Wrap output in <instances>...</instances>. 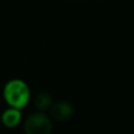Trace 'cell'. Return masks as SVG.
<instances>
[{
	"label": "cell",
	"instance_id": "1",
	"mask_svg": "<svg viewBox=\"0 0 134 134\" xmlns=\"http://www.w3.org/2000/svg\"><path fill=\"white\" fill-rule=\"evenodd\" d=\"M4 99L12 108L21 109L30 101V88L23 80H11L4 88Z\"/></svg>",
	"mask_w": 134,
	"mask_h": 134
},
{
	"label": "cell",
	"instance_id": "2",
	"mask_svg": "<svg viewBox=\"0 0 134 134\" xmlns=\"http://www.w3.org/2000/svg\"><path fill=\"white\" fill-rule=\"evenodd\" d=\"M53 125L51 118L44 112H35L26 118L24 122L25 134H52Z\"/></svg>",
	"mask_w": 134,
	"mask_h": 134
},
{
	"label": "cell",
	"instance_id": "3",
	"mask_svg": "<svg viewBox=\"0 0 134 134\" xmlns=\"http://www.w3.org/2000/svg\"><path fill=\"white\" fill-rule=\"evenodd\" d=\"M49 118L59 122H66L71 120L74 115V107L71 102L61 100V101L53 102L49 107Z\"/></svg>",
	"mask_w": 134,
	"mask_h": 134
},
{
	"label": "cell",
	"instance_id": "4",
	"mask_svg": "<svg viewBox=\"0 0 134 134\" xmlns=\"http://www.w3.org/2000/svg\"><path fill=\"white\" fill-rule=\"evenodd\" d=\"M21 121V113L20 109L16 108H8L6 111H4V113L1 114V122L4 124V126H6L7 128H14L20 124Z\"/></svg>",
	"mask_w": 134,
	"mask_h": 134
},
{
	"label": "cell",
	"instance_id": "5",
	"mask_svg": "<svg viewBox=\"0 0 134 134\" xmlns=\"http://www.w3.org/2000/svg\"><path fill=\"white\" fill-rule=\"evenodd\" d=\"M52 104H53V99L48 92H40L34 99V106L39 112L48 111Z\"/></svg>",
	"mask_w": 134,
	"mask_h": 134
}]
</instances>
